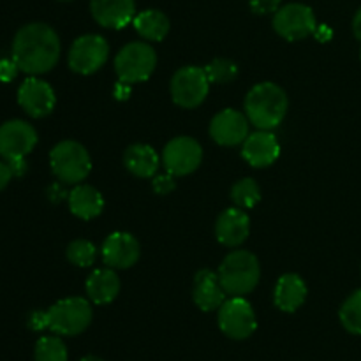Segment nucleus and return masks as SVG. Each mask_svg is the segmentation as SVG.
Returning <instances> with one entry per match:
<instances>
[{
	"mask_svg": "<svg viewBox=\"0 0 361 361\" xmlns=\"http://www.w3.org/2000/svg\"><path fill=\"white\" fill-rule=\"evenodd\" d=\"M60 37L48 23H28L16 32L13 39V60L21 73L41 76L59 63Z\"/></svg>",
	"mask_w": 361,
	"mask_h": 361,
	"instance_id": "nucleus-1",
	"label": "nucleus"
},
{
	"mask_svg": "<svg viewBox=\"0 0 361 361\" xmlns=\"http://www.w3.org/2000/svg\"><path fill=\"white\" fill-rule=\"evenodd\" d=\"M243 106L247 118L256 129L274 130L286 118L289 101L284 88L271 81H263L250 88Z\"/></svg>",
	"mask_w": 361,
	"mask_h": 361,
	"instance_id": "nucleus-2",
	"label": "nucleus"
},
{
	"mask_svg": "<svg viewBox=\"0 0 361 361\" xmlns=\"http://www.w3.org/2000/svg\"><path fill=\"white\" fill-rule=\"evenodd\" d=\"M217 275L226 295L247 296L259 284V261L249 250H233L222 259Z\"/></svg>",
	"mask_w": 361,
	"mask_h": 361,
	"instance_id": "nucleus-3",
	"label": "nucleus"
},
{
	"mask_svg": "<svg viewBox=\"0 0 361 361\" xmlns=\"http://www.w3.org/2000/svg\"><path fill=\"white\" fill-rule=\"evenodd\" d=\"M49 166L60 182L78 185L90 175L92 159L83 145L73 140H63L49 152Z\"/></svg>",
	"mask_w": 361,
	"mask_h": 361,
	"instance_id": "nucleus-4",
	"label": "nucleus"
},
{
	"mask_svg": "<svg viewBox=\"0 0 361 361\" xmlns=\"http://www.w3.org/2000/svg\"><path fill=\"white\" fill-rule=\"evenodd\" d=\"M48 314V330L62 337H76L83 334L92 323V305L81 296H69L46 310Z\"/></svg>",
	"mask_w": 361,
	"mask_h": 361,
	"instance_id": "nucleus-5",
	"label": "nucleus"
},
{
	"mask_svg": "<svg viewBox=\"0 0 361 361\" xmlns=\"http://www.w3.org/2000/svg\"><path fill=\"white\" fill-rule=\"evenodd\" d=\"M115 73L126 83H143L157 67V53L148 42L134 41L123 46L115 56Z\"/></svg>",
	"mask_w": 361,
	"mask_h": 361,
	"instance_id": "nucleus-6",
	"label": "nucleus"
},
{
	"mask_svg": "<svg viewBox=\"0 0 361 361\" xmlns=\"http://www.w3.org/2000/svg\"><path fill=\"white\" fill-rule=\"evenodd\" d=\"M210 85L203 67L185 66L173 74L169 92L176 106L183 109H194L204 102L210 92Z\"/></svg>",
	"mask_w": 361,
	"mask_h": 361,
	"instance_id": "nucleus-7",
	"label": "nucleus"
},
{
	"mask_svg": "<svg viewBox=\"0 0 361 361\" xmlns=\"http://www.w3.org/2000/svg\"><path fill=\"white\" fill-rule=\"evenodd\" d=\"M109 44L102 35L97 34H85L80 35L76 41L71 44L67 62L73 73L88 74L97 73L104 63L108 62Z\"/></svg>",
	"mask_w": 361,
	"mask_h": 361,
	"instance_id": "nucleus-8",
	"label": "nucleus"
},
{
	"mask_svg": "<svg viewBox=\"0 0 361 361\" xmlns=\"http://www.w3.org/2000/svg\"><path fill=\"white\" fill-rule=\"evenodd\" d=\"M219 328L233 341H245L256 331L257 319L252 305L243 296H231L219 309Z\"/></svg>",
	"mask_w": 361,
	"mask_h": 361,
	"instance_id": "nucleus-9",
	"label": "nucleus"
},
{
	"mask_svg": "<svg viewBox=\"0 0 361 361\" xmlns=\"http://www.w3.org/2000/svg\"><path fill=\"white\" fill-rule=\"evenodd\" d=\"M316 27V14L305 4H286L274 14V30L286 41H302L312 35Z\"/></svg>",
	"mask_w": 361,
	"mask_h": 361,
	"instance_id": "nucleus-10",
	"label": "nucleus"
},
{
	"mask_svg": "<svg viewBox=\"0 0 361 361\" xmlns=\"http://www.w3.org/2000/svg\"><path fill=\"white\" fill-rule=\"evenodd\" d=\"M162 166L173 176H187L196 171L203 161V148L194 137L176 136L164 147Z\"/></svg>",
	"mask_w": 361,
	"mask_h": 361,
	"instance_id": "nucleus-11",
	"label": "nucleus"
},
{
	"mask_svg": "<svg viewBox=\"0 0 361 361\" xmlns=\"http://www.w3.org/2000/svg\"><path fill=\"white\" fill-rule=\"evenodd\" d=\"M37 145V130L25 120H7L0 126V157L25 159Z\"/></svg>",
	"mask_w": 361,
	"mask_h": 361,
	"instance_id": "nucleus-12",
	"label": "nucleus"
},
{
	"mask_svg": "<svg viewBox=\"0 0 361 361\" xmlns=\"http://www.w3.org/2000/svg\"><path fill=\"white\" fill-rule=\"evenodd\" d=\"M18 104L32 118H44L55 109V90L48 81L30 76L18 88Z\"/></svg>",
	"mask_w": 361,
	"mask_h": 361,
	"instance_id": "nucleus-13",
	"label": "nucleus"
},
{
	"mask_svg": "<svg viewBox=\"0 0 361 361\" xmlns=\"http://www.w3.org/2000/svg\"><path fill=\"white\" fill-rule=\"evenodd\" d=\"M250 134V122L245 113L226 108L210 122V136L221 147H238Z\"/></svg>",
	"mask_w": 361,
	"mask_h": 361,
	"instance_id": "nucleus-14",
	"label": "nucleus"
},
{
	"mask_svg": "<svg viewBox=\"0 0 361 361\" xmlns=\"http://www.w3.org/2000/svg\"><path fill=\"white\" fill-rule=\"evenodd\" d=\"M101 256L106 267L113 270H127L140 261V242L130 233L115 231L102 242Z\"/></svg>",
	"mask_w": 361,
	"mask_h": 361,
	"instance_id": "nucleus-15",
	"label": "nucleus"
},
{
	"mask_svg": "<svg viewBox=\"0 0 361 361\" xmlns=\"http://www.w3.org/2000/svg\"><path fill=\"white\" fill-rule=\"evenodd\" d=\"M242 157L252 168H268L281 157V143L271 130L257 129L242 143Z\"/></svg>",
	"mask_w": 361,
	"mask_h": 361,
	"instance_id": "nucleus-16",
	"label": "nucleus"
},
{
	"mask_svg": "<svg viewBox=\"0 0 361 361\" xmlns=\"http://www.w3.org/2000/svg\"><path fill=\"white\" fill-rule=\"evenodd\" d=\"M90 13L101 27L120 30L133 23L136 0H90Z\"/></svg>",
	"mask_w": 361,
	"mask_h": 361,
	"instance_id": "nucleus-17",
	"label": "nucleus"
},
{
	"mask_svg": "<svg viewBox=\"0 0 361 361\" xmlns=\"http://www.w3.org/2000/svg\"><path fill=\"white\" fill-rule=\"evenodd\" d=\"M250 233V219L243 208H228L215 222V236L224 247H238Z\"/></svg>",
	"mask_w": 361,
	"mask_h": 361,
	"instance_id": "nucleus-18",
	"label": "nucleus"
},
{
	"mask_svg": "<svg viewBox=\"0 0 361 361\" xmlns=\"http://www.w3.org/2000/svg\"><path fill=\"white\" fill-rule=\"evenodd\" d=\"M192 300L203 312H214L226 302V291L219 281L217 271L200 270L194 275Z\"/></svg>",
	"mask_w": 361,
	"mask_h": 361,
	"instance_id": "nucleus-19",
	"label": "nucleus"
},
{
	"mask_svg": "<svg viewBox=\"0 0 361 361\" xmlns=\"http://www.w3.org/2000/svg\"><path fill=\"white\" fill-rule=\"evenodd\" d=\"M305 281L298 274H284L274 289V303L282 312H296L307 300Z\"/></svg>",
	"mask_w": 361,
	"mask_h": 361,
	"instance_id": "nucleus-20",
	"label": "nucleus"
},
{
	"mask_svg": "<svg viewBox=\"0 0 361 361\" xmlns=\"http://www.w3.org/2000/svg\"><path fill=\"white\" fill-rule=\"evenodd\" d=\"M85 291L94 305H108L120 293V279L113 268H97L88 275Z\"/></svg>",
	"mask_w": 361,
	"mask_h": 361,
	"instance_id": "nucleus-21",
	"label": "nucleus"
},
{
	"mask_svg": "<svg viewBox=\"0 0 361 361\" xmlns=\"http://www.w3.org/2000/svg\"><path fill=\"white\" fill-rule=\"evenodd\" d=\"M69 210L81 221H92L104 210V197L95 187L78 183L69 192Z\"/></svg>",
	"mask_w": 361,
	"mask_h": 361,
	"instance_id": "nucleus-22",
	"label": "nucleus"
},
{
	"mask_svg": "<svg viewBox=\"0 0 361 361\" xmlns=\"http://www.w3.org/2000/svg\"><path fill=\"white\" fill-rule=\"evenodd\" d=\"M161 157L157 152L145 143H134L123 154V166L130 175L137 178H154L161 166Z\"/></svg>",
	"mask_w": 361,
	"mask_h": 361,
	"instance_id": "nucleus-23",
	"label": "nucleus"
},
{
	"mask_svg": "<svg viewBox=\"0 0 361 361\" xmlns=\"http://www.w3.org/2000/svg\"><path fill=\"white\" fill-rule=\"evenodd\" d=\"M134 30L148 42H159L168 35L169 18L159 9H145L133 20Z\"/></svg>",
	"mask_w": 361,
	"mask_h": 361,
	"instance_id": "nucleus-24",
	"label": "nucleus"
},
{
	"mask_svg": "<svg viewBox=\"0 0 361 361\" xmlns=\"http://www.w3.org/2000/svg\"><path fill=\"white\" fill-rule=\"evenodd\" d=\"M338 319L349 334L361 335V289L348 296V300L342 303Z\"/></svg>",
	"mask_w": 361,
	"mask_h": 361,
	"instance_id": "nucleus-25",
	"label": "nucleus"
},
{
	"mask_svg": "<svg viewBox=\"0 0 361 361\" xmlns=\"http://www.w3.org/2000/svg\"><path fill=\"white\" fill-rule=\"evenodd\" d=\"M67 358H69L67 345L63 344L60 337L48 335V337H41L35 342V361H67Z\"/></svg>",
	"mask_w": 361,
	"mask_h": 361,
	"instance_id": "nucleus-26",
	"label": "nucleus"
},
{
	"mask_svg": "<svg viewBox=\"0 0 361 361\" xmlns=\"http://www.w3.org/2000/svg\"><path fill=\"white\" fill-rule=\"evenodd\" d=\"M231 200L238 208H254L261 201V189L256 180L242 178L233 185Z\"/></svg>",
	"mask_w": 361,
	"mask_h": 361,
	"instance_id": "nucleus-27",
	"label": "nucleus"
},
{
	"mask_svg": "<svg viewBox=\"0 0 361 361\" xmlns=\"http://www.w3.org/2000/svg\"><path fill=\"white\" fill-rule=\"evenodd\" d=\"M203 69L204 73H207L210 83L215 85L233 83L240 73L238 63L233 62V60L229 59H214L208 66H204Z\"/></svg>",
	"mask_w": 361,
	"mask_h": 361,
	"instance_id": "nucleus-28",
	"label": "nucleus"
},
{
	"mask_svg": "<svg viewBox=\"0 0 361 361\" xmlns=\"http://www.w3.org/2000/svg\"><path fill=\"white\" fill-rule=\"evenodd\" d=\"M67 259L78 268H88L97 259V247L90 240H73L67 247Z\"/></svg>",
	"mask_w": 361,
	"mask_h": 361,
	"instance_id": "nucleus-29",
	"label": "nucleus"
},
{
	"mask_svg": "<svg viewBox=\"0 0 361 361\" xmlns=\"http://www.w3.org/2000/svg\"><path fill=\"white\" fill-rule=\"evenodd\" d=\"M176 176H173L171 173H166V175H155L152 180V187H154L155 192L159 196H166V194H171L176 189Z\"/></svg>",
	"mask_w": 361,
	"mask_h": 361,
	"instance_id": "nucleus-30",
	"label": "nucleus"
},
{
	"mask_svg": "<svg viewBox=\"0 0 361 361\" xmlns=\"http://www.w3.org/2000/svg\"><path fill=\"white\" fill-rule=\"evenodd\" d=\"M282 0H249L250 11L256 14H275L279 9H281Z\"/></svg>",
	"mask_w": 361,
	"mask_h": 361,
	"instance_id": "nucleus-31",
	"label": "nucleus"
},
{
	"mask_svg": "<svg viewBox=\"0 0 361 361\" xmlns=\"http://www.w3.org/2000/svg\"><path fill=\"white\" fill-rule=\"evenodd\" d=\"M20 73V67L13 59L0 60V81L2 83H11Z\"/></svg>",
	"mask_w": 361,
	"mask_h": 361,
	"instance_id": "nucleus-32",
	"label": "nucleus"
},
{
	"mask_svg": "<svg viewBox=\"0 0 361 361\" xmlns=\"http://www.w3.org/2000/svg\"><path fill=\"white\" fill-rule=\"evenodd\" d=\"M27 324L34 331L46 330L48 328V314H46V310H34V312H30Z\"/></svg>",
	"mask_w": 361,
	"mask_h": 361,
	"instance_id": "nucleus-33",
	"label": "nucleus"
},
{
	"mask_svg": "<svg viewBox=\"0 0 361 361\" xmlns=\"http://www.w3.org/2000/svg\"><path fill=\"white\" fill-rule=\"evenodd\" d=\"M133 85L130 83H126V81H116L115 87H113V97L116 99V101H127V99L130 97V92H133Z\"/></svg>",
	"mask_w": 361,
	"mask_h": 361,
	"instance_id": "nucleus-34",
	"label": "nucleus"
},
{
	"mask_svg": "<svg viewBox=\"0 0 361 361\" xmlns=\"http://www.w3.org/2000/svg\"><path fill=\"white\" fill-rule=\"evenodd\" d=\"M13 178H14V175H13V171H11L9 162L0 161V190L6 189Z\"/></svg>",
	"mask_w": 361,
	"mask_h": 361,
	"instance_id": "nucleus-35",
	"label": "nucleus"
},
{
	"mask_svg": "<svg viewBox=\"0 0 361 361\" xmlns=\"http://www.w3.org/2000/svg\"><path fill=\"white\" fill-rule=\"evenodd\" d=\"M11 166V171H13L14 176H23L27 173L28 166L25 159H13V161H7Z\"/></svg>",
	"mask_w": 361,
	"mask_h": 361,
	"instance_id": "nucleus-36",
	"label": "nucleus"
},
{
	"mask_svg": "<svg viewBox=\"0 0 361 361\" xmlns=\"http://www.w3.org/2000/svg\"><path fill=\"white\" fill-rule=\"evenodd\" d=\"M312 35H316L317 41L326 42V41H330L331 35H334V32H331V28L326 27V25H317L316 30H314Z\"/></svg>",
	"mask_w": 361,
	"mask_h": 361,
	"instance_id": "nucleus-37",
	"label": "nucleus"
},
{
	"mask_svg": "<svg viewBox=\"0 0 361 361\" xmlns=\"http://www.w3.org/2000/svg\"><path fill=\"white\" fill-rule=\"evenodd\" d=\"M353 34L361 42V7L358 9V13L355 14V18H353Z\"/></svg>",
	"mask_w": 361,
	"mask_h": 361,
	"instance_id": "nucleus-38",
	"label": "nucleus"
},
{
	"mask_svg": "<svg viewBox=\"0 0 361 361\" xmlns=\"http://www.w3.org/2000/svg\"><path fill=\"white\" fill-rule=\"evenodd\" d=\"M80 361H104V360L97 358V356H85V358L80 360Z\"/></svg>",
	"mask_w": 361,
	"mask_h": 361,
	"instance_id": "nucleus-39",
	"label": "nucleus"
},
{
	"mask_svg": "<svg viewBox=\"0 0 361 361\" xmlns=\"http://www.w3.org/2000/svg\"><path fill=\"white\" fill-rule=\"evenodd\" d=\"M60 2H71V0H60Z\"/></svg>",
	"mask_w": 361,
	"mask_h": 361,
	"instance_id": "nucleus-40",
	"label": "nucleus"
}]
</instances>
